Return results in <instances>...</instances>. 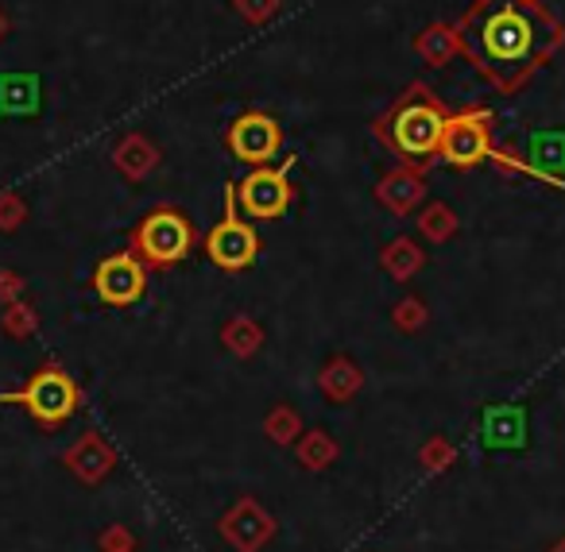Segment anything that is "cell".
<instances>
[{
    "instance_id": "obj_22",
    "label": "cell",
    "mask_w": 565,
    "mask_h": 552,
    "mask_svg": "<svg viewBox=\"0 0 565 552\" xmlns=\"http://www.w3.org/2000/svg\"><path fill=\"white\" fill-rule=\"evenodd\" d=\"M423 305L418 302H399V325L403 328H415V325H423Z\"/></svg>"
},
{
    "instance_id": "obj_9",
    "label": "cell",
    "mask_w": 565,
    "mask_h": 552,
    "mask_svg": "<svg viewBox=\"0 0 565 552\" xmlns=\"http://www.w3.org/2000/svg\"><path fill=\"white\" fill-rule=\"evenodd\" d=\"M534 32L526 24V17H519L515 9L495 12L492 20L484 24V51L495 58V63H515L531 51Z\"/></svg>"
},
{
    "instance_id": "obj_13",
    "label": "cell",
    "mask_w": 565,
    "mask_h": 552,
    "mask_svg": "<svg viewBox=\"0 0 565 552\" xmlns=\"http://www.w3.org/2000/svg\"><path fill=\"white\" fill-rule=\"evenodd\" d=\"M531 166L539 174H550L554 182L565 178V136H534Z\"/></svg>"
},
{
    "instance_id": "obj_20",
    "label": "cell",
    "mask_w": 565,
    "mask_h": 552,
    "mask_svg": "<svg viewBox=\"0 0 565 552\" xmlns=\"http://www.w3.org/2000/svg\"><path fill=\"white\" fill-rule=\"evenodd\" d=\"M423 225H426V232H430L434 240H446V236L454 232V213H449V209H441V205H438V209H430V213H426V220H423Z\"/></svg>"
},
{
    "instance_id": "obj_10",
    "label": "cell",
    "mask_w": 565,
    "mask_h": 552,
    "mask_svg": "<svg viewBox=\"0 0 565 552\" xmlns=\"http://www.w3.org/2000/svg\"><path fill=\"white\" fill-rule=\"evenodd\" d=\"M228 148H233L236 159H244V163L264 166L267 159H275V151H279V125H275L271 117L248 112V117L236 120L233 132H228Z\"/></svg>"
},
{
    "instance_id": "obj_7",
    "label": "cell",
    "mask_w": 565,
    "mask_h": 552,
    "mask_svg": "<svg viewBox=\"0 0 565 552\" xmlns=\"http://www.w3.org/2000/svg\"><path fill=\"white\" fill-rule=\"evenodd\" d=\"M236 202L248 217L259 220H275L287 213L291 205V186H287V171H256L241 182L236 190Z\"/></svg>"
},
{
    "instance_id": "obj_23",
    "label": "cell",
    "mask_w": 565,
    "mask_h": 552,
    "mask_svg": "<svg viewBox=\"0 0 565 552\" xmlns=\"http://www.w3.org/2000/svg\"><path fill=\"white\" fill-rule=\"evenodd\" d=\"M550 552H565V537H562V541H557V544H554V549H550Z\"/></svg>"
},
{
    "instance_id": "obj_21",
    "label": "cell",
    "mask_w": 565,
    "mask_h": 552,
    "mask_svg": "<svg viewBox=\"0 0 565 552\" xmlns=\"http://www.w3.org/2000/svg\"><path fill=\"white\" fill-rule=\"evenodd\" d=\"M449 459H454V448H449L446 441H430L423 448V464L430 467V472H441V467H449Z\"/></svg>"
},
{
    "instance_id": "obj_12",
    "label": "cell",
    "mask_w": 565,
    "mask_h": 552,
    "mask_svg": "<svg viewBox=\"0 0 565 552\" xmlns=\"http://www.w3.org/2000/svg\"><path fill=\"white\" fill-rule=\"evenodd\" d=\"M35 78L28 74H4L0 78V112H12V117H24V112H35L40 97H35Z\"/></svg>"
},
{
    "instance_id": "obj_19",
    "label": "cell",
    "mask_w": 565,
    "mask_h": 552,
    "mask_svg": "<svg viewBox=\"0 0 565 552\" xmlns=\"http://www.w3.org/2000/svg\"><path fill=\"white\" fill-rule=\"evenodd\" d=\"M267 433H271L275 444H291L295 436L302 433V429H299V413L287 410V405H279V410L267 418Z\"/></svg>"
},
{
    "instance_id": "obj_5",
    "label": "cell",
    "mask_w": 565,
    "mask_h": 552,
    "mask_svg": "<svg viewBox=\"0 0 565 552\" xmlns=\"http://www.w3.org/2000/svg\"><path fill=\"white\" fill-rule=\"evenodd\" d=\"M275 529H279L275 518L256 498H241V502L221 518V537H225L236 552H259L264 544H271Z\"/></svg>"
},
{
    "instance_id": "obj_16",
    "label": "cell",
    "mask_w": 565,
    "mask_h": 552,
    "mask_svg": "<svg viewBox=\"0 0 565 552\" xmlns=\"http://www.w3.org/2000/svg\"><path fill=\"white\" fill-rule=\"evenodd\" d=\"M384 267H387V274L392 279H411V274L423 267V251L415 248L411 240H395L392 248H387V256H384Z\"/></svg>"
},
{
    "instance_id": "obj_2",
    "label": "cell",
    "mask_w": 565,
    "mask_h": 552,
    "mask_svg": "<svg viewBox=\"0 0 565 552\" xmlns=\"http://www.w3.org/2000/svg\"><path fill=\"white\" fill-rule=\"evenodd\" d=\"M132 248L143 263L171 267L190 256V248H194V228H190V220L182 217V213L156 209L140 220V228H136V236H132Z\"/></svg>"
},
{
    "instance_id": "obj_6",
    "label": "cell",
    "mask_w": 565,
    "mask_h": 552,
    "mask_svg": "<svg viewBox=\"0 0 565 552\" xmlns=\"http://www.w3.org/2000/svg\"><path fill=\"white\" fill-rule=\"evenodd\" d=\"M438 155L449 166H477L480 159H488V125L477 112H465V117L446 120L441 128Z\"/></svg>"
},
{
    "instance_id": "obj_15",
    "label": "cell",
    "mask_w": 565,
    "mask_h": 552,
    "mask_svg": "<svg viewBox=\"0 0 565 552\" xmlns=\"http://www.w3.org/2000/svg\"><path fill=\"white\" fill-rule=\"evenodd\" d=\"M299 459L310 472H322V467H330L333 459H338V444H333L322 429H315V433H307L299 441Z\"/></svg>"
},
{
    "instance_id": "obj_11",
    "label": "cell",
    "mask_w": 565,
    "mask_h": 552,
    "mask_svg": "<svg viewBox=\"0 0 565 552\" xmlns=\"http://www.w3.org/2000/svg\"><path fill=\"white\" fill-rule=\"evenodd\" d=\"M480 444L488 452L526 448V410L523 405H488L480 418Z\"/></svg>"
},
{
    "instance_id": "obj_18",
    "label": "cell",
    "mask_w": 565,
    "mask_h": 552,
    "mask_svg": "<svg viewBox=\"0 0 565 552\" xmlns=\"http://www.w3.org/2000/svg\"><path fill=\"white\" fill-rule=\"evenodd\" d=\"M259 340H264V333H259L252 321H233V325H225V344L236 356H252V351L259 348Z\"/></svg>"
},
{
    "instance_id": "obj_14",
    "label": "cell",
    "mask_w": 565,
    "mask_h": 552,
    "mask_svg": "<svg viewBox=\"0 0 565 552\" xmlns=\"http://www.w3.org/2000/svg\"><path fill=\"white\" fill-rule=\"evenodd\" d=\"M322 390L333 398V402H349V398L361 390V371H356V364L333 359V364L322 371Z\"/></svg>"
},
{
    "instance_id": "obj_1",
    "label": "cell",
    "mask_w": 565,
    "mask_h": 552,
    "mask_svg": "<svg viewBox=\"0 0 565 552\" xmlns=\"http://www.w3.org/2000/svg\"><path fill=\"white\" fill-rule=\"evenodd\" d=\"M0 402L24 405L40 425L55 429V425H63L74 410H78L82 394L63 367H40V371L28 379L24 390H9V394H0Z\"/></svg>"
},
{
    "instance_id": "obj_17",
    "label": "cell",
    "mask_w": 565,
    "mask_h": 552,
    "mask_svg": "<svg viewBox=\"0 0 565 552\" xmlns=\"http://www.w3.org/2000/svg\"><path fill=\"white\" fill-rule=\"evenodd\" d=\"M418 197H423V186H418V182H411V178H392L387 186H380V202H387L392 209H399V213H407Z\"/></svg>"
},
{
    "instance_id": "obj_8",
    "label": "cell",
    "mask_w": 565,
    "mask_h": 552,
    "mask_svg": "<svg viewBox=\"0 0 565 552\" xmlns=\"http://www.w3.org/2000/svg\"><path fill=\"white\" fill-rule=\"evenodd\" d=\"M205 251H210L213 263L225 267V271H241V267H248L252 259H256L259 240L244 220H236L233 213H228V220H221V225L205 236Z\"/></svg>"
},
{
    "instance_id": "obj_3",
    "label": "cell",
    "mask_w": 565,
    "mask_h": 552,
    "mask_svg": "<svg viewBox=\"0 0 565 552\" xmlns=\"http://www.w3.org/2000/svg\"><path fill=\"white\" fill-rule=\"evenodd\" d=\"M94 290L105 305H136L148 290V271H143V259L132 251H120V256L102 259L94 274Z\"/></svg>"
},
{
    "instance_id": "obj_4",
    "label": "cell",
    "mask_w": 565,
    "mask_h": 552,
    "mask_svg": "<svg viewBox=\"0 0 565 552\" xmlns=\"http://www.w3.org/2000/svg\"><path fill=\"white\" fill-rule=\"evenodd\" d=\"M441 128H446L441 112L426 101H415L392 120V143L407 159H423V155H430V151H438Z\"/></svg>"
}]
</instances>
